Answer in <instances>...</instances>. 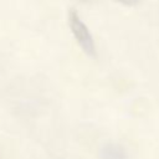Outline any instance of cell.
Returning a JSON list of instances; mask_svg holds the SVG:
<instances>
[{"instance_id":"6da1fadb","label":"cell","mask_w":159,"mask_h":159,"mask_svg":"<svg viewBox=\"0 0 159 159\" xmlns=\"http://www.w3.org/2000/svg\"><path fill=\"white\" fill-rule=\"evenodd\" d=\"M67 20H68V26L71 29V32H72L76 42L78 43V46L88 56H94L96 55L94 40L92 37V34H91L89 29L82 21L80 15L75 10H70L68 15H67Z\"/></svg>"},{"instance_id":"7a4b0ae2","label":"cell","mask_w":159,"mask_h":159,"mask_svg":"<svg viewBox=\"0 0 159 159\" xmlns=\"http://www.w3.org/2000/svg\"><path fill=\"white\" fill-rule=\"evenodd\" d=\"M102 159H125V152L119 145L108 144L102 150Z\"/></svg>"},{"instance_id":"3957f363","label":"cell","mask_w":159,"mask_h":159,"mask_svg":"<svg viewBox=\"0 0 159 159\" xmlns=\"http://www.w3.org/2000/svg\"><path fill=\"white\" fill-rule=\"evenodd\" d=\"M116 1H118V2H120L123 5H127V6H132V5L138 2V0H116Z\"/></svg>"}]
</instances>
